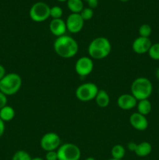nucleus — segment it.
Returning a JSON list of instances; mask_svg holds the SVG:
<instances>
[{
	"instance_id": "nucleus-22",
	"label": "nucleus",
	"mask_w": 159,
	"mask_h": 160,
	"mask_svg": "<svg viewBox=\"0 0 159 160\" xmlns=\"http://www.w3.org/2000/svg\"><path fill=\"white\" fill-rule=\"evenodd\" d=\"M152 32V29H151V27L149 24H142L141 26L139 28V34H140V37H143V38H149L150 35L151 34Z\"/></svg>"
},
{
	"instance_id": "nucleus-1",
	"label": "nucleus",
	"mask_w": 159,
	"mask_h": 160,
	"mask_svg": "<svg viewBox=\"0 0 159 160\" xmlns=\"http://www.w3.org/2000/svg\"><path fill=\"white\" fill-rule=\"evenodd\" d=\"M53 47L56 54L64 59H70L75 56L79 49L77 42L73 38L65 34L58 37Z\"/></svg>"
},
{
	"instance_id": "nucleus-34",
	"label": "nucleus",
	"mask_w": 159,
	"mask_h": 160,
	"mask_svg": "<svg viewBox=\"0 0 159 160\" xmlns=\"http://www.w3.org/2000/svg\"><path fill=\"white\" fill-rule=\"evenodd\" d=\"M84 160H96V159L93 157H87V159H85Z\"/></svg>"
},
{
	"instance_id": "nucleus-23",
	"label": "nucleus",
	"mask_w": 159,
	"mask_h": 160,
	"mask_svg": "<svg viewBox=\"0 0 159 160\" xmlns=\"http://www.w3.org/2000/svg\"><path fill=\"white\" fill-rule=\"evenodd\" d=\"M32 158L31 157L30 154L23 150H19L12 156V160H31Z\"/></svg>"
},
{
	"instance_id": "nucleus-35",
	"label": "nucleus",
	"mask_w": 159,
	"mask_h": 160,
	"mask_svg": "<svg viewBox=\"0 0 159 160\" xmlns=\"http://www.w3.org/2000/svg\"><path fill=\"white\" fill-rule=\"evenodd\" d=\"M59 2H67V0H57Z\"/></svg>"
},
{
	"instance_id": "nucleus-16",
	"label": "nucleus",
	"mask_w": 159,
	"mask_h": 160,
	"mask_svg": "<svg viewBox=\"0 0 159 160\" xmlns=\"http://www.w3.org/2000/svg\"><path fill=\"white\" fill-rule=\"evenodd\" d=\"M96 104L101 108L107 107L110 102L109 95L104 90H99L94 98Z\"/></svg>"
},
{
	"instance_id": "nucleus-27",
	"label": "nucleus",
	"mask_w": 159,
	"mask_h": 160,
	"mask_svg": "<svg viewBox=\"0 0 159 160\" xmlns=\"http://www.w3.org/2000/svg\"><path fill=\"white\" fill-rule=\"evenodd\" d=\"M7 105V96L0 92V109Z\"/></svg>"
},
{
	"instance_id": "nucleus-29",
	"label": "nucleus",
	"mask_w": 159,
	"mask_h": 160,
	"mask_svg": "<svg viewBox=\"0 0 159 160\" xmlns=\"http://www.w3.org/2000/svg\"><path fill=\"white\" fill-rule=\"evenodd\" d=\"M137 144H136L135 142H129V143H128V145H127V148H128V149L129 150V151H131V152H135V150H136V148H137Z\"/></svg>"
},
{
	"instance_id": "nucleus-21",
	"label": "nucleus",
	"mask_w": 159,
	"mask_h": 160,
	"mask_svg": "<svg viewBox=\"0 0 159 160\" xmlns=\"http://www.w3.org/2000/svg\"><path fill=\"white\" fill-rule=\"evenodd\" d=\"M147 53L152 59L159 60V43L152 44Z\"/></svg>"
},
{
	"instance_id": "nucleus-17",
	"label": "nucleus",
	"mask_w": 159,
	"mask_h": 160,
	"mask_svg": "<svg viewBox=\"0 0 159 160\" xmlns=\"http://www.w3.org/2000/svg\"><path fill=\"white\" fill-rule=\"evenodd\" d=\"M14 117H15V110L11 106L6 105L0 109V118L4 122L11 121Z\"/></svg>"
},
{
	"instance_id": "nucleus-31",
	"label": "nucleus",
	"mask_w": 159,
	"mask_h": 160,
	"mask_svg": "<svg viewBox=\"0 0 159 160\" xmlns=\"http://www.w3.org/2000/svg\"><path fill=\"white\" fill-rule=\"evenodd\" d=\"M6 69H5V67L2 65L0 64V81L6 76Z\"/></svg>"
},
{
	"instance_id": "nucleus-15",
	"label": "nucleus",
	"mask_w": 159,
	"mask_h": 160,
	"mask_svg": "<svg viewBox=\"0 0 159 160\" xmlns=\"http://www.w3.org/2000/svg\"><path fill=\"white\" fill-rule=\"evenodd\" d=\"M152 151V146L147 142H142L140 144H137L135 150V154L139 157H146L149 156Z\"/></svg>"
},
{
	"instance_id": "nucleus-12",
	"label": "nucleus",
	"mask_w": 159,
	"mask_h": 160,
	"mask_svg": "<svg viewBox=\"0 0 159 160\" xmlns=\"http://www.w3.org/2000/svg\"><path fill=\"white\" fill-rule=\"evenodd\" d=\"M137 100L132 94H123L117 99V105L123 110H129L137 106Z\"/></svg>"
},
{
	"instance_id": "nucleus-18",
	"label": "nucleus",
	"mask_w": 159,
	"mask_h": 160,
	"mask_svg": "<svg viewBox=\"0 0 159 160\" xmlns=\"http://www.w3.org/2000/svg\"><path fill=\"white\" fill-rule=\"evenodd\" d=\"M137 112L143 116L148 115L151 112V109H152L151 102L148 99H143L137 102Z\"/></svg>"
},
{
	"instance_id": "nucleus-37",
	"label": "nucleus",
	"mask_w": 159,
	"mask_h": 160,
	"mask_svg": "<svg viewBox=\"0 0 159 160\" xmlns=\"http://www.w3.org/2000/svg\"><path fill=\"white\" fill-rule=\"evenodd\" d=\"M108 160H119V159H113V158H112V159H110Z\"/></svg>"
},
{
	"instance_id": "nucleus-33",
	"label": "nucleus",
	"mask_w": 159,
	"mask_h": 160,
	"mask_svg": "<svg viewBox=\"0 0 159 160\" xmlns=\"http://www.w3.org/2000/svg\"><path fill=\"white\" fill-rule=\"evenodd\" d=\"M31 160H45V159H42V158L41 157H35V158H32V159Z\"/></svg>"
},
{
	"instance_id": "nucleus-6",
	"label": "nucleus",
	"mask_w": 159,
	"mask_h": 160,
	"mask_svg": "<svg viewBox=\"0 0 159 160\" xmlns=\"http://www.w3.org/2000/svg\"><path fill=\"white\" fill-rule=\"evenodd\" d=\"M59 160H80L81 151L77 145L73 143H65L57 149Z\"/></svg>"
},
{
	"instance_id": "nucleus-19",
	"label": "nucleus",
	"mask_w": 159,
	"mask_h": 160,
	"mask_svg": "<svg viewBox=\"0 0 159 160\" xmlns=\"http://www.w3.org/2000/svg\"><path fill=\"white\" fill-rule=\"evenodd\" d=\"M67 7L72 13H80L84 8L82 0H67Z\"/></svg>"
},
{
	"instance_id": "nucleus-20",
	"label": "nucleus",
	"mask_w": 159,
	"mask_h": 160,
	"mask_svg": "<svg viewBox=\"0 0 159 160\" xmlns=\"http://www.w3.org/2000/svg\"><path fill=\"white\" fill-rule=\"evenodd\" d=\"M111 154L113 159L122 160L126 155V149L122 145H115L112 147Z\"/></svg>"
},
{
	"instance_id": "nucleus-8",
	"label": "nucleus",
	"mask_w": 159,
	"mask_h": 160,
	"mask_svg": "<svg viewBox=\"0 0 159 160\" xmlns=\"http://www.w3.org/2000/svg\"><path fill=\"white\" fill-rule=\"evenodd\" d=\"M40 145L45 152L56 151L61 145V139L56 133L48 132L42 136Z\"/></svg>"
},
{
	"instance_id": "nucleus-5",
	"label": "nucleus",
	"mask_w": 159,
	"mask_h": 160,
	"mask_svg": "<svg viewBox=\"0 0 159 160\" xmlns=\"http://www.w3.org/2000/svg\"><path fill=\"white\" fill-rule=\"evenodd\" d=\"M50 8L51 7L44 2H35L30 9V18L37 23L45 21L50 17Z\"/></svg>"
},
{
	"instance_id": "nucleus-2",
	"label": "nucleus",
	"mask_w": 159,
	"mask_h": 160,
	"mask_svg": "<svg viewBox=\"0 0 159 160\" xmlns=\"http://www.w3.org/2000/svg\"><path fill=\"white\" fill-rule=\"evenodd\" d=\"M112 45L105 37H98L92 40L88 46V54L91 59H102L111 52Z\"/></svg>"
},
{
	"instance_id": "nucleus-10",
	"label": "nucleus",
	"mask_w": 159,
	"mask_h": 160,
	"mask_svg": "<svg viewBox=\"0 0 159 160\" xmlns=\"http://www.w3.org/2000/svg\"><path fill=\"white\" fill-rule=\"evenodd\" d=\"M84 20L80 13H71L67 17L65 24L67 31L72 34H77L84 27Z\"/></svg>"
},
{
	"instance_id": "nucleus-30",
	"label": "nucleus",
	"mask_w": 159,
	"mask_h": 160,
	"mask_svg": "<svg viewBox=\"0 0 159 160\" xmlns=\"http://www.w3.org/2000/svg\"><path fill=\"white\" fill-rule=\"evenodd\" d=\"M5 131V122L0 118V138L3 135Z\"/></svg>"
},
{
	"instance_id": "nucleus-28",
	"label": "nucleus",
	"mask_w": 159,
	"mask_h": 160,
	"mask_svg": "<svg viewBox=\"0 0 159 160\" xmlns=\"http://www.w3.org/2000/svg\"><path fill=\"white\" fill-rule=\"evenodd\" d=\"M88 2V5H89V8H90V9H94V8H96L97 6H98V0H90V1L87 2Z\"/></svg>"
},
{
	"instance_id": "nucleus-13",
	"label": "nucleus",
	"mask_w": 159,
	"mask_h": 160,
	"mask_svg": "<svg viewBox=\"0 0 159 160\" xmlns=\"http://www.w3.org/2000/svg\"><path fill=\"white\" fill-rule=\"evenodd\" d=\"M129 123L131 126L137 131H145L148 127V120L146 116L142 115L138 112H134L130 116Z\"/></svg>"
},
{
	"instance_id": "nucleus-25",
	"label": "nucleus",
	"mask_w": 159,
	"mask_h": 160,
	"mask_svg": "<svg viewBox=\"0 0 159 160\" xmlns=\"http://www.w3.org/2000/svg\"><path fill=\"white\" fill-rule=\"evenodd\" d=\"M80 16L84 20H89L93 17L94 16V11L93 9H90V8L87 7V8H84L83 10L80 12Z\"/></svg>"
},
{
	"instance_id": "nucleus-26",
	"label": "nucleus",
	"mask_w": 159,
	"mask_h": 160,
	"mask_svg": "<svg viewBox=\"0 0 159 160\" xmlns=\"http://www.w3.org/2000/svg\"><path fill=\"white\" fill-rule=\"evenodd\" d=\"M45 160H59L58 159L57 150H56V151L46 152V154H45Z\"/></svg>"
},
{
	"instance_id": "nucleus-9",
	"label": "nucleus",
	"mask_w": 159,
	"mask_h": 160,
	"mask_svg": "<svg viewBox=\"0 0 159 160\" xmlns=\"http://www.w3.org/2000/svg\"><path fill=\"white\" fill-rule=\"evenodd\" d=\"M94 69V62L88 56H82L77 59L75 64V70L80 77H86L90 74Z\"/></svg>"
},
{
	"instance_id": "nucleus-38",
	"label": "nucleus",
	"mask_w": 159,
	"mask_h": 160,
	"mask_svg": "<svg viewBox=\"0 0 159 160\" xmlns=\"http://www.w3.org/2000/svg\"><path fill=\"white\" fill-rule=\"evenodd\" d=\"M86 1H87V2H88V1H90V0H86Z\"/></svg>"
},
{
	"instance_id": "nucleus-14",
	"label": "nucleus",
	"mask_w": 159,
	"mask_h": 160,
	"mask_svg": "<svg viewBox=\"0 0 159 160\" xmlns=\"http://www.w3.org/2000/svg\"><path fill=\"white\" fill-rule=\"evenodd\" d=\"M49 29L51 34L57 38L64 35L67 31L65 21L62 19H52L49 23Z\"/></svg>"
},
{
	"instance_id": "nucleus-24",
	"label": "nucleus",
	"mask_w": 159,
	"mask_h": 160,
	"mask_svg": "<svg viewBox=\"0 0 159 160\" xmlns=\"http://www.w3.org/2000/svg\"><path fill=\"white\" fill-rule=\"evenodd\" d=\"M63 11L59 6H54L50 8V17L52 19H61Z\"/></svg>"
},
{
	"instance_id": "nucleus-32",
	"label": "nucleus",
	"mask_w": 159,
	"mask_h": 160,
	"mask_svg": "<svg viewBox=\"0 0 159 160\" xmlns=\"http://www.w3.org/2000/svg\"><path fill=\"white\" fill-rule=\"evenodd\" d=\"M156 78L159 80V68L156 70Z\"/></svg>"
},
{
	"instance_id": "nucleus-11",
	"label": "nucleus",
	"mask_w": 159,
	"mask_h": 160,
	"mask_svg": "<svg viewBox=\"0 0 159 160\" xmlns=\"http://www.w3.org/2000/svg\"><path fill=\"white\" fill-rule=\"evenodd\" d=\"M151 45L152 43L149 38L138 37L132 42V48L137 54H145L148 52Z\"/></svg>"
},
{
	"instance_id": "nucleus-3",
	"label": "nucleus",
	"mask_w": 159,
	"mask_h": 160,
	"mask_svg": "<svg viewBox=\"0 0 159 160\" xmlns=\"http://www.w3.org/2000/svg\"><path fill=\"white\" fill-rule=\"evenodd\" d=\"M153 91L152 83L146 78H138L131 84V94L137 101L148 99Z\"/></svg>"
},
{
	"instance_id": "nucleus-4",
	"label": "nucleus",
	"mask_w": 159,
	"mask_h": 160,
	"mask_svg": "<svg viewBox=\"0 0 159 160\" xmlns=\"http://www.w3.org/2000/svg\"><path fill=\"white\" fill-rule=\"evenodd\" d=\"M22 85V78L16 73H10L0 81V92L4 95H13L19 92Z\"/></svg>"
},
{
	"instance_id": "nucleus-36",
	"label": "nucleus",
	"mask_w": 159,
	"mask_h": 160,
	"mask_svg": "<svg viewBox=\"0 0 159 160\" xmlns=\"http://www.w3.org/2000/svg\"><path fill=\"white\" fill-rule=\"evenodd\" d=\"M119 1H121V2H127V1H129V0H119Z\"/></svg>"
},
{
	"instance_id": "nucleus-7",
	"label": "nucleus",
	"mask_w": 159,
	"mask_h": 160,
	"mask_svg": "<svg viewBox=\"0 0 159 160\" xmlns=\"http://www.w3.org/2000/svg\"><path fill=\"white\" fill-rule=\"evenodd\" d=\"M98 86L94 83L87 82L80 84L76 90V97L81 102H90L94 99L98 94Z\"/></svg>"
}]
</instances>
